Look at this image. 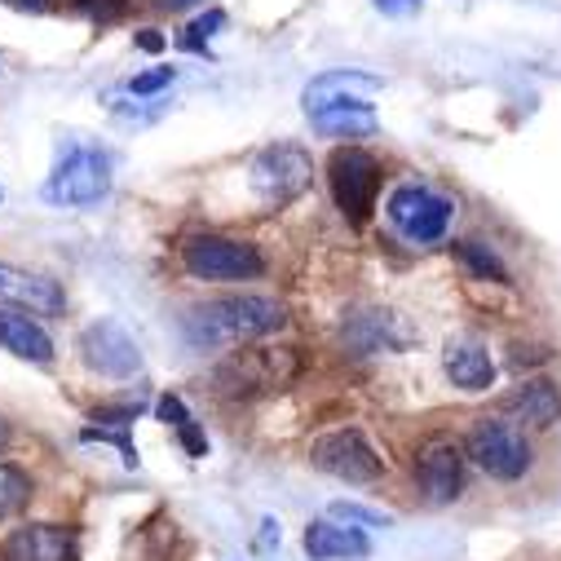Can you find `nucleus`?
<instances>
[{
    "mask_svg": "<svg viewBox=\"0 0 561 561\" xmlns=\"http://www.w3.org/2000/svg\"><path fill=\"white\" fill-rule=\"evenodd\" d=\"M284 323H288V310L270 297H226V301L195 306L182 319V332L195 350H234V345H252L261 336L284 332Z\"/></svg>",
    "mask_w": 561,
    "mask_h": 561,
    "instance_id": "1",
    "label": "nucleus"
},
{
    "mask_svg": "<svg viewBox=\"0 0 561 561\" xmlns=\"http://www.w3.org/2000/svg\"><path fill=\"white\" fill-rule=\"evenodd\" d=\"M301 376V350H284V345H261V350H239L226 363H217L213 385L226 398H256V393H274Z\"/></svg>",
    "mask_w": 561,
    "mask_h": 561,
    "instance_id": "2",
    "label": "nucleus"
},
{
    "mask_svg": "<svg viewBox=\"0 0 561 561\" xmlns=\"http://www.w3.org/2000/svg\"><path fill=\"white\" fill-rule=\"evenodd\" d=\"M248 182H252V191H256V199L265 208H288L297 195L310 191L314 160L301 147H293V142H274V147H265V151L252 156Z\"/></svg>",
    "mask_w": 561,
    "mask_h": 561,
    "instance_id": "3",
    "label": "nucleus"
},
{
    "mask_svg": "<svg viewBox=\"0 0 561 561\" xmlns=\"http://www.w3.org/2000/svg\"><path fill=\"white\" fill-rule=\"evenodd\" d=\"M182 265L195 278L208 284H239V278H261L265 274V256L261 248L230 239V234H191L182 243Z\"/></svg>",
    "mask_w": 561,
    "mask_h": 561,
    "instance_id": "4",
    "label": "nucleus"
},
{
    "mask_svg": "<svg viewBox=\"0 0 561 561\" xmlns=\"http://www.w3.org/2000/svg\"><path fill=\"white\" fill-rule=\"evenodd\" d=\"M111 195V160L98 147H67L45 182V199L62 208H89Z\"/></svg>",
    "mask_w": 561,
    "mask_h": 561,
    "instance_id": "5",
    "label": "nucleus"
},
{
    "mask_svg": "<svg viewBox=\"0 0 561 561\" xmlns=\"http://www.w3.org/2000/svg\"><path fill=\"white\" fill-rule=\"evenodd\" d=\"M328 186H332V199L345 213V221L363 226L376 213V195H380L376 156H367L363 147H336L328 160Z\"/></svg>",
    "mask_w": 561,
    "mask_h": 561,
    "instance_id": "6",
    "label": "nucleus"
},
{
    "mask_svg": "<svg viewBox=\"0 0 561 561\" xmlns=\"http://www.w3.org/2000/svg\"><path fill=\"white\" fill-rule=\"evenodd\" d=\"M310 465L336 482H350V486H367V482H380L385 473V460L376 456V447L367 443L363 430H332L323 438H314L310 447Z\"/></svg>",
    "mask_w": 561,
    "mask_h": 561,
    "instance_id": "7",
    "label": "nucleus"
},
{
    "mask_svg": "<svg viewBox=\"0 0 561 561\" xmlns=\"http://www.w3.org/2000/svg\"><path fill=\"white\" fill-rule=\"evenodd\" d=\"M465 451L482 473H491L500 482H517L530 469L526 438L513 425H504V420H478V425L469 430V438H465Z\"/></svg>",
    "mask_w": 561,
    "mask_h": 561,
    "instance_id": "8",
    "label": "nucleus"
},
{
    "mask_svg": "<svg viewBox=\"0 0 561 561\" xmlns=\"http://www.w3.org/2000/svg\"><path fill=\"white\" fill-rule=\"evenodd\" d=\"M80 358L89 371H98L106 380H128L142 371V350H137V341L115 319H93L80 332Z\"/></svg>",
    "mask_w": 561,
    "mask_h": 561,
    "instance_id": "9",
    "label": "nucleus"
},
{
    "mask_svg": "<svg viewBox=\"0 0 561 561\" xmlns=\"http://www.w3.org/2000/svg\"><path fill=\"white\" fill-rule=\"evenodd\" d=\"M389 221L411 239V243H438L451 226V199L434 195L430 186H398L389 195Z\"/></svg>",
    "mask_w": 561,
    "mask_h": 561,
    "instance_id": "10",
    "label": "nucleus"
},
{
    "mask_svg": "<svg viewBox=\"0 0 561 561\" xmlns=\"http://www.w3.org/2000/svg\"><path fill=\"white\" fill-rule=\"evenodd\" d=\"M341 341L354 358H376V354H402L415 345V332L402 314L393 310H354L345 314Z\"/></svg>",
    "mask_w": 561,
    "mask_h": 561,
    "instance_id": "11",
    "label": "nucleus"
},
{
    "mask_svg": "<svg viewBox=\"0 0 561 561\" xmlns=\"http://www.w3.org/2000/svg\"><path fill=\"white\" fill-rule=\"evenodd\" d=\"M415 482L430 504H451L465 491V451L451 438H430L415 456Z\"/></svg>",
    "mask_w": 561,
    "mask_h": 561,
    "instance_id": "12",
    "label": "nucleus"
},
{
    "mask_svg": "<svg viewBox=\"0 0 561 561\" xmlns=\"http://www.w3.org/2000/svg\"><path fill=\"white\" fill-rule=\"evenodd\" d=\"M0 561H76V535L54 522H32L0 539Z\"/></svg>",
    "mask_w": 561,
    "mask_h": 561,
    "instance_id": "13",
    "label": "nucleus"
},
{
    "mask_svg": "<svg viewBox=\"0 0 561 561\" xmlns=\"http://www.w3.org/2000/svg\"><path fill=\"white\" fill-rule=\"evenodd\" d=\"M443 371L465 393H486L495 385V358L478 336H451L443 350Z\"/></svg>",
    "mask_w": 561,
    "mask_h": 561,
    "instance_id": "14",
    "label": "nucleus"
},
{
    "mask_svg": "<svg viewBox=\"0 0 561 561\" xmlns=\"http://www.w3.org/2000/svg\"><path fill=\"white\" fill-rule=\"evenodd\" d=\"M0 301H10L27 314H62V306H67V297H62V288L54 284V278L14 270L5 261H0Z\"/></svg>",
    "mask_w": 561,
    "mask_h": 561,
    "instance_id": "15",
    "label": "nucleus"
},
{
    "mask_svg": "<svg viewBox=\"0 0 561 561\" xmlns=\"http://www.w3.org/2000/svg\"><path fill=\"white\" fill-rule=\"evenodd\" d=\"M301 548L310 561H363V557H371V539L358 526H341V522H310Z\"/></svg>",
    "mask_w": 561,
    "mask_h": 561,
    "instance_id": "16",
    "label": "nucleus"
},
{
    "mask_svg": "<svg viewBox=\"0 0 561 561\" xmlns=\"http://www.w3.org/2000/svg\"><path fill=\"white\" fill-rule=\"evenodd\" d=\"M380 84H385V80L371 76V71H323V76H314V80L306 84L301 102H306V115H314V111L336 106V102H358V98L376 93Z\"/></svg>",
    "mask_w": 561,
    "mask_h": 561,
    "instance_id": "17",
    "label": "nucleus"
},
{
    "mask_svg": "<svg viewBox=\"0 0 561 561\" xmlns=\"http://www.w3.org/2000/svg\"><path fill=\"white\" fill-rule=\"evenodd\" d=\"M0 350H10L14 358L36 363V367H49L54 363L49 332L32 314H23V310H0Z\"/></svg>",
    "mask_w": 561,
    "mask_h": 561,
    "instance_id": "18",
    "label": "nucleus"
},
{
    "mask_svg": "<svg viewBox=\"0 0 561 561\" xmlns=\"http://www.w3.org/2000/svg\"><path fill=\"white\" fill-rule=\"evenodd\" d=\"M310 124H314V133H323V137H371L376 128H380V119H376V111L358 98V102H336V106H323V111H314L310 115Z\"/></svg>",
    "mask_w": 561,
    "mask_h": 561,
    "instance_id": "19",
    "label": "nucleus"
},
{
    "mask_svg": "<svg viewBox=\"0 0 561 561\" xmlns=\"http://www.w3.org/2000/svg\"><path fill=\"white\" fill-rule=\"evenodd\" d=\"M508 411H517L526 425H535V430H552L561 420V389L552 380H526L508 398Z\"/></svg>",
    "mask_w": 561,
    "mask_h": 561,
    "instance_id": "20",
    "label": "nucleus"
},
{
    "mask_svg": "<svg viewBox=\"0 0 561 561\" xmlns=\"http://www.w3.org/2000/svg\"><path fill=\"white\" fill-rule=\"evenodd\" d=\"M156 411H160L164 425H173V434L182 438V447H186L191 456H204V451H208V438L199 434V420L186 411V402H182L178 393H164V398L156 402Z\"/></svg>",
    "mask_w": 561,
    "mask_h": 561,
    "instance_id": "21",
    "label": "nucleus"
},
{
    "mask_svg": "<svg viewBox=\"0 0 561 561\" xmlns=\"http://www.w3.org/2000/svg\"><path fill=\"white\" fill-rule=\"evenodd\" d=\"M32 500V478L19 465H0V522L23 513Z\"/></svg>",
    "mask_w": 561,
    "mask_h": 561,
    "instance_id": "22",
    "label": "nucleus"
},
{
    "mask_svg": "<svg viewBox=\"0 0 561 561\" xmlns=\"http://www.w3.org/2000/svg\"><path fill=\"white\" fill-rule=\"evenodd\" d=\"M456 256L473 270V274H482V278H495V284H508V270H504V261L486 248V243H473V239H465V243H456Z\"/></svg>",
    "mask_w": 561,
    "mask_h": 561,
    "instance_id": "23",
    "label": "nucleus"
},
{
    "mask_svg": "<svg viewBox=\"0 0 561 561\" xmlns=\"http://www.w3.org/2000/svg\"><path fill=\"white\" fill-rule=\"evenodd\" d=\"M336 522H350V526H393V517L385 513V508H367V504H358V500H332V508H328Z\"/></svg>",
    "mask_w": 561,
    "mask_h": 561,
    "instance_id": "24",
    "label": "nucleus"
},
{
    "mask_svg": "<svg viewBox=\"0 0 561 561\" xmlns=\"http://www.w3.org/2000/svg\"><path fill=\"white\" fill-rule=\"evenodd\" d=\"M80 438H84V443H106V447H115V451L124 456V465H128V469H137V447L128 443V430H119V434H111L106 425H102V430H98V425H89V430H84Z\"/></svg>",
    "mask_w": 561,
    "mask_h": 561,
    "instance_id": "25",
    "label": "nucleus"
},
{
    "mask_svg": "<svg viewBox=\"0 0 561 561\" xmlns=\"http://www.w3.org/2000/svg\"><path fill=\"white\" fill-rule=\"evenodd\" d=\"M173 80H178L173 67H151V71H142V76H133V80H128V93H133V98H151V93L169 89Z\"/></svg>",
    "mask_w": 561,
    "mask_h": 561,
    "instance_id": "26",
    "label": "nucleus"
},
{
    "mask_svg": "<svg viewBox=\"0 0 561 561\" xmlns=\"http://www.w3.org/2000/svg\"><path fill=\"white\" fill-rule=\"evenodd\" d=\"M137 415H142V402H128V407H102V411H93V425H115V430H128Z\"/></svg>",
    "mask_w": 561,
    "mask_h": 561,
    "instance_id": "27",
    "label": "nucleus"
},
{
    "mask_svg": "<svg viewBox=\"0 0 561 561\" xmlns=\"http://www.w3.org/2000/svg\"><path fill=\"white\" fill-rule=\"evenodd\" d=\"M221 23H226V14H221V10H208V14H199V19L191 23V32H186V36H191L186 45H191V49H204L199 41H204V36H213V32H221Z\"/></svg>",
    "mask_w": 561,
    "mask_h": 561,
    "instance_id": "28",
    "label": "nucleus"
},
{
    "mask_svg": "<svg viewBox=\"0 0 561 561\" xmlns=\"http://www.w3.org/2000/svg\"><path fill=\"white\" fill-rule=\"evenodd\" d=\"M71 5H76L80 14H89L93 23H111V19L124 10V0H71Z\"/></svg>",
    "mask_w": 561,
    "mask_h": 561,
    "instance_id": "29",
    "label": "nucleus"
},
{
    "mask_svg": "<svg viewBox=\"0 0 561 561\" xmlns=\"http://www.w3.org/2000/svg\"><path fill=\"white\" fill-rule=\"evenodd\" d=\"M376 10H380L385 19H411V14L420 10V0H376Z\"/></svg>",
    "mask_w": 561,
    "mask_h": 561,
    "instance_id": "30",
    "label": "nucleus"
},
{
    "mask_svg": "<svg viewBox=\"0 0 561 561\" xmlns=\"http://www.w3.org/2000/svg\"><path fill=\"white\" fill-rule=\"evenodd\" d=\"M0 5H10L19 14H45V10H54V0H0Z\"/></svg>",
    "mask_w": 561,
    "mask_h": 561,
    "instance_id": "31",
    "label": "nucleus"
},
{
    "mask_svg": "<svg viewBox=\"0 0 561 561\" xmlns=\"http://www.w3.org/2000/svg\"><path fill=\"white\" fill-rule=\"evenodd\" d=\"M137 45H142L147 54H160L164 49V36L160 32H142V36H137Z\"/></svg>",
    "mask_w": 561,
    "mask_h": 561,
    "instance_id": "32",
    "label": "nucleus"
},
{
    "mask_svg": "<svg viewBox=\"0 0 561 561\" xmlns=\"http://www.w3.org/2000/svg\"><path fill=\"white\" fill-rule=\"evenodd\" d=\"M261 530H265V535H261V543L270 548V543L278 539V522H274V517H265V522H261Z\"/></svg>",
    "mask_w": 561,
    "mask_h": 561,
    "instance_id": "33",
    "label": "nucleus"
},
{
    "mask_svg": "<svg viewBox=\"0 0 561 561\" xmlns=\"http://www.w3.org/2000/svg\"><path fill=\"white\" fill-rule=\"evenodd\" d=\"M164 10H195V5H204V0H160Z\"/></svg>",
    "mask_w": 561,
    "mask_h": 561,
    "instance_id": "34",
    "label": "nucleus"
},
{
    "mask_svg": "<svg viewBox=\"0 0 561 561\" xmlns=\"http://www.w3.org/2000/svg\"><path fill=\"white\" fill-rule=\"evenodd\" d=\"M5 443H10V420L0 415V447H5Z\"/></svg>",
    "mask_w": 561,
    "mask_h": 561,
    "instance_id": "35",
    "label": "nucleus"
},
{
    "mask_svg": "<svg viewBox=\"0 0 561 561\" xmlns=\"http://www.w3.org/2000/svg\"><path fill=\"white\" fill-rule=\"evenodd\" d=\"M0 199H5V191H0Z\"/></svg>",
    "mask_w": 561,
    "mask_h": 561,
    "instance_id": "36",
    "label": "nucleus"
}]
</instances>
